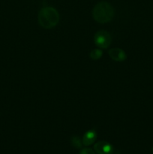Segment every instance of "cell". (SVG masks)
Wrapping results in <instances>:
<instances>
[{"mask_svg": "<svg viewBox=\"0 0 153 154\" xmlns=\"http://www.w3.org/2000/svg\"><path fill=\"white\" fill-rule=\"evenodd\" d=\"M114 9L109 2H100L95 5L92 11V17L94 20L100 23H106L113 18Z\"/></svg>", "mask_w": 153, "mask_h": 154, "instance_id": "obj_1", "label": "cell"}, {"mask_svg": "<svg viewBox=\"0 0 153 154\" xmlns=\"http://www.w3.org/2000/svg\"><path fill=\"white\" fill-rule=\"evenodd\" d=\"M59 14L56 9L52 7H45L38 13V23L44 29H52L58 24Z\"/></svg>", "mask_w": 153, "mask_h": 154, "instance_id": "obj_2", "label": "cell"}, {"mask_svg": "<svg viewBox=\"0 0 153 154\" xmlns=\"http://www.w3.org/2000/svg\"><path fill=\"white\" fill-rule=\"evenodd\" d=\"M94 42L98 48H102V49H106L110 45L112 38L108 32L105 31V30H100L94 35Z\"/></svg>", "mask_w": 153, "mask_h": 154, "instance_id": "obj_3", "label": "cell"}, {"mask_svg": "<svg viewBox=\"0 0 153 154\" xmlns=\"http://www.w3.org/2000/svg\"><path fill=\"white\" fill-rule=\"evenodd\" d=\"M95 152L98 154H112L113 147L106 141H99L94 146Z\"/></svg>", "mask_w": 153, "mask_h": 154, "instance_id": "obj_4", "label": "cell"}, {"mask_svg": "<svg viewBox=\"0 0 153 154\" xmlns=\"http://www.w3.org/2000/svg\"><path fill=\"white\" fill-rule=\"evenodd\" d=\"M109 56L112 60H115L116 62H122L126 60V54L124 51L118 48H112L108 52Z\"/></svg>", "mask_w": 153, "mask_h": 154, "instance_id": "obj_5", "label": "cell"}, {"mask_svg": "<svg viewBox=\"0 0 153 154\" xmlns=\"http://www.w3.org/2000/svg\"><path fill=\"white\" fill-rule=\"evenodd\" d=\"M96 137H97V135H96L95 131H87L82 137V144L85 146L91 145L95 141Z\"/></svg>", "mask_w": 153, "mask_h": 154, "instance_id": "obj_6", "label": "cell"}, {"mask_svg": "<svg viewBox=\"0 0 153 154\" xmlns=\"http://www.w3.org/2000/svg\"><path fill=\"white\" fill-rule=\"evenodd\" d=\"M102 55H103V52H102L101 50L94 49V50H92V51L90 52L89 57L92 60H99V59L102 57Z\"/></svg>", "mask_w": 153, "mask_h": 154, "instance_id": "obj_7", "label": "cell"}, {"mask_svg": "<svg viewBox=\"0 0 153 154\" xmlns=\"http://www.w3.org/2000/svg\"><path fill=\"white\" fill-rule=\"evenodd\" d=\"M70 142H71V145L73 146L74 148L80 149L82 147V141H81L80 138L77 136H74L72 137L70 139Z\"/></svg>", "mask_w": 153, "mask_h": 154, "instance_id": "obj_8", "label": "cell"}, {"mask_svg": "<svg viewBox=\"0 0 153 154\" xmlns=\"http://www.w3.org/2000/svg\"><path fill=\"white\" fill-rule=\"evenodd\" d=\"M80 154H95V153H94V152L93 151L92 149L84 148V149H82V150H81Z\"/></svg>", "mask_w": 153, "mask_h": 154, "instance_id": "obj_9", "label": "cell"}]
</instances>
